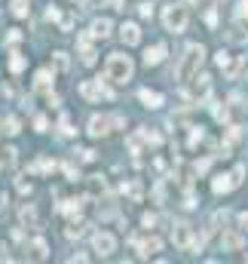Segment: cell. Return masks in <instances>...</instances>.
<instances>
[{"label":"cell","mask_w":248,"mask_h":264,"mask_svg":"<svg viewBox=\"0 0 248 264\" xmlns=\"http://www.w3.org/2000/svg\"><path fill=\"white\" fill-rule=\"evenodd\" d=\"M205 22L215 28V25H218V12H215V9H208V12H205Z\"/></svg>","instance_id":"d590c367"},{"label":"cell","mask_w":248,"mask_h":264,"mask_svg":"<svg viewBox=\"0 0 248 264\" xmlns=\"http://www.w3.org/2000/svg\"><path fill=\"white\" fill-rule=\"evenodd\" d=\"M108 3H111L114 9H126V6H123V0H108Z\"/></svg>","instance_id":"ee69618b"},{"label":"cell","mask_w":248,"mask_h":264,"mask_svg":"<svg viewBox=\"0 0 248 264\" xmlns=\"http://www.w3.org/2000/svg\"><path fill=\"white\" fill-rule=\"evenodd\" d=\"M3 154H6V166H12L15 163V148H6Z\"/></svg>","instance_id":"60d3db41"},{"label":"cell","mask_w":248,"mask_h":264,"mask_svg":"<svg viewBox=\"0 0 248 264\" xmlns=\"http://www.w3.org/2000/svg\"><path fill=\"white\" fill-rule=\"evenodd\" d=\"M138 98H141V104H144V108H159V104H163V95H159V92H150V89H141Z\"/></svg>","instance_id":"e0dca14e"},{"label":"cell","mask_w":248,"mask_h":264,"mask_svg":"<svg viewBox=\"0 0 248 264\" xmlns=\"http://www.w3.org/2000/svg\"><path fill=\"white\" fill-rule=\"evenodd\" d=\"M52 80H56V74H52L49 68H43V71H37V77H34V89L49 92V89H52Z\"/></svg>","instance_id":"5bb4252c"},{"label":"cell","mask_w":248,"mask_h":264,"mask_svg":"<svg viewBox=\"0 0 248 264\" xmlns=\"http://www.w3.org/2000/svg\"><path fill=\"white\" fill-rule=\"evenodd\" d=\"M205 240H208V234H205V231H199L196 237L190 240V246H187V249H190V252H202V249H205Z\"/></svg>","instance_id":"44dd1931"},{"label":"cell","mask_w":248,"mask_h":264,"mask_svg":"<svg viewBox=\"0 0 248 264\" xmlns=\"http://www.w3.org/2000/svg\"><path fill=\"white\" fill-rule=\"evenodd\" d=\"M25 255H28V261H46V258H49V243H46L43 237H34V240L25 246Z\"/></svg>","instance_id":"5b68a950"},{"label":"cell","mask_w":248,"mask_h":264,"mask_svg":"<svg viewBox=\"0 0 248 264\" xmlns=\"http://www.w3.org/2000/svg\"><path fill=\"white\" fill-rule=\"evenodd\" d=\"M239 224H242L245 231H248V212H242V215H239Z\"/></svg>","instance_id":"7bdbcfd3"},{"label":"cell","mask_w":248,"mask_h":264,"mask_svg":"<svg viewBox=\"0 0 248 264\" xmlns=\"http://www.w3.org/2000/svg\"><path fill=\"white\" fill-rule=\"evenodd\" d=\"M70 28H74V19H70V15H64V19H62V31H70Z\"/></svg>","instance_id":"b9f144b4"},{"label":"cell","mask_w":248,"mask_h":264,"mask_svg":"<svg viewBox=\"0 0 248 264\" xmlns=\"http://www.w3.org/2000/svg\"><path fill=\"white\" fill-rule=\"evenodd\" d=\"M236 15H239V22H248V0H239Z\"/></svg>","instance_id":"f546056e"},{"label":"cell","mask_w":248,"mask_h":264,"mask_svg":"<svg viewBox=\"0 0 248 264\" xmlns=\"http://www.w3.org/2000/svg\"><path fill=\"white\" fill-rule=\"evenodd\" d=\"M135 74V65L126 52H111L108 56V65H104V80L111 83H129Z\"/></svg>","instance_id":"6da1fadb"},{"label":"cell","mask_w":248,"mask_h":264,"mask_svg":"<svg viewBox=\"0 0 248 264\" xmlns=\"http://www.w3.org/2000/svg\"><path fill=\"white\" fill-rule=\"evenodd\" d=\"M19 218L25 227H34V231H40V218H37V209H34V203H25L19 209Z\"/></svg>","instance_id":"4fadbf2b"},{"label":"cell","mask_w":248,"mask_h":264,"mask_svg":"<svg viewBox=\"0 0 248 264\" xmlns=\"http://www.w3.org/2000/svg\"><path fill=\"white\" fill-rule=\"evenodd\" d=\"M92 246H95L98 255H114V252H117V237L108 234V231H101V234L92 237Z\"/></svg>","instance_id":"8992f818"},{"label":"cell","mask_w":248,"mask_h":264,"mask_svg":"<svg viewBox=\"0 0 248 264\" xmlns=\"http://www.w3.org/2000/svg\"><path fill=\"white\" fill-rule=\"evenodd\" d=\"M230 187H236L233 184V175H218V178L211 181V190H215V193H227Z\"/></svg>","instance_id":"ac0fdd59"},{"label":"cell","mask_w":248,"mask_h":264,"mask_svg":"<svg viewBox=\"0 0 248 264\" xmlns=\"http://www.w3.org/2000/svg\"><path fill=\"white\" fill-rule=\"evenodd\" d=\"M190 240H193V234H190V224L178 221V224L172 227V243L178 246V249H187V246H190Z\"/></svg>","instance_id":"30bf717a"},{"label":"cell","mask_w":248,"mask_h":264,"mask_svg":"<svg viewBox=\"0 0 248 264\" xmlns=\"http://www.w3.org/2000/svg\"><path fill=\"white\" fill-rule=\"evenodd\" d=\"M230 62H233V56H230V52H224V49H221V52H218V65H221L224 71H227V68H230Z\"/></svg>","instance_id":"4dcf8cb0"},{"label":"cell","mask_w":248,"mask_h":264,"mask_svg":"<svg viewBox=\"0 0 248 264\" xmlns=\"http://www.w3.org/2000/svg\"><path fill=\"white\" fill-rule=\"evenodd\" d=\"M25 65H28V62H25L22 52H12V59H9V71H12V74H22V71H25Z\"/></svg>","instance_id":"ffe728a7"},{"label":"cell","mask_w":248,"mask_h":264,"mask_svg":"<svg viewBox=\"0 0 248 264\" xmlns=\"http://www.w3.org/2000/svg\"><path fill=\"white\" fill-rule=\"evenodd\" d=\"M89 40H92V31H89V34H80V40H77L80 62H83V65H95V56H98V52H95V46H92Z\"/></svg>","instance_id":"ba28073f"},{"label":"cell","mask_w":248,"mask_h":264,"mask_svg":"<svg viewBox=\"0 0 248 264\" xmlns=\"http://www.w3.org/2000/svg\"><path fill=\"white\" fill-rule=\"evenodd\" d=\"M227 40H233V43H248V34H242V28L233 25V28L227 31Z\"/></svg>","instance_id":"603a6c76"},{"label":"cell","mask_w":248,"mask_h":264,"mask_svg":"<svg viewBox=\"0 0 248 264\" xmlns=\"http://www.w3.org/2000/svg\"><path fill=\"white\" fill-rule=\"evenodd\" d=\"M59 132H62V135H74V129H70V117H67V114H64L62 123H59Z\"/></svg>","instance_id":"f1b7e54d"},{"label":"cell","mask_w":248,"mask_h":264,"mask_svg":"<svg viewBox=\"0 0 248 264\" xmlns=\"http://www.w3.org/2000/svg\"><path fill=\"white\" fill-rule=\"evenodd\" d=\"M80 95H83V98H89V101H95V98H101V95H104V98H111L114 92L108 89V86H101V77H98V80H86V83L80 86Z\"/></svg>","instance_id":"277c9868"},{"label":"cell","mask_w":248,"mask_h":264,"mask_svg":"<svg viewBox=\"0 0 248 264\" xmlns=\"http://www.w3.org/2000/svg\"><path fill=\"white\" fill-rule=\"evenodd\" d=\"M46 126H49L46 117H37V120H34V129H37V132H46Z\"/></svg>","instance_id":"836d02e7"},{"label":"cell","mask_w":248,"mask_h":264,"mask_svg":"<svg viewBox=\"0 0 248 264\" xmlns=\"http://www.w3.org/2000/svg\"><path fill=\"white\" fill-rule=\"evenodd\" d=\"M52 169H56V163H49V160H40L31 166V172H52Z\"/></svg>","instance_id":"83f0119b"},{"label":"cell","mask_w":248,"mask_h":264,"mask_svg":"<svg viewBox=\"0 0 248 264\" xmlns=\"http://www.w3.org/2000/svg\"><path fill=\"white\" fill-rule=\"evenodd\" d=\"M138 12L144 15V19H150V15H153V6H150V3H141V6H138Z\"/></svg>","instance_id":"e575fe53"},{"label":"cell","mask_w":248,"mask_h":264,"mask_svg":"<svg viewBox=\"0 0 248 264\" xmlns=\"http://www.w3.org/2000/svg\"><path fill=\"white\" fill-rule=\"evenodd\" d=\"M187 22H190V12H187L184 3H172V6H166V12H163V25H166V31H172V34H184V31H187Z\"/></svg>","instance_id":"3957f363"},{"label":"cell","mask_w":248,"mask_h":264,"mask_svg":"<svg viewBox=\"0 0 248 264\" xmlns=\"http://www.w3.org/2000/svg\"><path fill=\"white\" fill-rule=\"evenodd\" d=\"M19 40H22L19 31H9V34H6V43H19Z\"/></svg>","instance_id":"ab89813d"},{"label":"cell","mask_w":248,"mask_h":264,"mask_svg":"<svg viewBox=\"0 0 248 264\" xmlns=\"http://www.w3.org/2000/svg\"><path fill=\"white\" fill-rule=\"evenodd\" d=\"M120 37H123V43H126V46H138V43H141V28H138L135 22H123Z\"/></svg>","instance_id":"8fae6325"},{"label":"cell","mask_w":248,"mask_h":264,"mask_svg":"<svg viewBox=\"0 0 248 264\" xmlns=\"http://www.w3.org/2000/svg\"><path fill=\"white\" fill-rule=\"evenodd\" d=\"M111 28H114L111 19H95L89 31H92V37H95V40H108V37H111Z\"/></svg>","instance_id":"9a60e30c"},{"label":"cell","mask_w":248,"mask_h":264,"mask_svg":"<svg viewBox=\"0 0 248 264\" xmlns=\"http://www.w3.org/2000/svg\"><path fill=\"white\" fill-rule=\"evenodd\" d=\"M6 206V197H3V193H0V209H3Z\"/></svg>","instance_id":"f6af8a7d"},{"label":"cell","mask_w":248,"mask_h":264,"mask_svg":"<svg viewBox=\"0 0 248 264\" xmlns=\"http://www.w3.org/2000/svg\"><path fill=\"white\" fill-rule=\"evenodd\" d=\"M141 221H144V227H153L156 224V215L153 212H144V218H141Z\"/></svg>","instance_id":"f35d334b"},{"label":"cell","mask_w":248,"mask_h":264,"mask_svg":"<svg viewBox=\"0 0 248 264\" xmlns=\"http://www.w3.org/2000/svg\"><path fill=\"white\" fill-rule=\"evenodd\" d=\"M12 15L25 19V15H28V0H12Z\"/></svg>","instance_id":"d4e9b609"},{"label":"cell","mask_w":248,"mask_h":264,"mask_svg":"<svg viewBox=\"0 0 248 264\" xmlns=\"http://www.w3.org/2000/svg\"><path fill=\"white\" fill-rule=\"evenodd\" d=\"M166 59V46L163 43H159V46H153V49H147L144 52V65L150 68V65H159V62H163Z\"/></svg>","instance_id":"2e32d148"},{"label":"cell","mask_w":248,"mask_h":264,"mask_svg":"<svg viewBox=\"0 0 248 264\" xmlns=\"http://www.w3.org/2000/svg\"><path fill=\"white\" fill-rule=\"evenodd\" d=\"M15 187H19V193H25V197H28V193L34 190V187H31V181H25V178H19V181H15Z\"/></svg>","instance_id":"d6a6232c"},{"label":"cell","mask_w":248,"mask_h":264,"mask_svg":"<svg viewBox=\"0 0 248 264\" xmlns=\"http://www.w3.org/2000/svg\"><path fill=\"white\" fill-rule=\"evenodd\" d=\"M242 246H245V237H242L239 231H227V234L221 237V249H224V252H239Z\"/></svg>","instance_id":"7c38bea8"},{"label":"cell","mask_w":248,"mask_h":264,"mask_svg":"<svg viewBox=\"0 0 248 264\" xmlns=\"http://www.w3.org/2000/svg\"><path fill=\"white\" fill-rule=\"evenodd\" d=\"M74 154L80 157V160H83V163H92V160H95V151H89V148H77Z\"/></svg>","instance_id":"4316f807"},{"label":"cell","mask_w":248,"mask_h":264,"mask_svg":"<svg viewBox=\"0 0 248 264\" xmlns=\"http://www.w3.org/2000/svg\"><path fill=\"white\" fill-rule=\"evenodd\" d=\"M138 138H141V142H147L150 148H159V142H163V138H159L156 132H150V129H141V132H138Z\"/></svg>","instance_id":"7402d4cb"},{"label":"cell","mask_w":248,"mask_h":264,"mask_svg":"<svg viewBox=\"0 0 248 264\" xmlns=\"http://www.w3.org/2000/svg\"><path fill=\"white\" fill-rule=\"evenodd\" d=\"M56 65L62 68V71H64V68H67V56H64V52H56Z\"/></svg>","instance_id":"8d00e7d4"},{"label":"cell","mask_w":248,"mask_h":264,"mask_svg":"<svg viewBox=\"0 0 248 264\" xmlns=\"http://www.w3.org/2000/svg\"><path fill=\"white\" fill-rule=\"evenodd\" d=\"M111 126H114V120H111V117L95 114V117L89 120V135H92V138H104V135H111Z\"/></svg>","instance_id":"9c48e42d"},{"label":"cell","mask_w":248,"mask_h":264,"mask_svg":"<svg viewBox=\"0 0 248 264\" xmlns=\"http://www.w3.org/2000/svg\"><path fill=\"white\" fill-rule=\"evenodd\" d=\"M64 172H67V178H70V181H77V178H80V172H77L74 166H70V163L64 166Z\"/></svg>","instance_id":"74e56055"},{"label":"cell","mask_w":248,"mask_h":264,"mask_svg":"<svg viewBox=\"0 0 248 264\" xmlns=\"http://www.w3.org/2000/svg\"><path fill=\"white\" fill-rule=\"evenodd\" d=\"M245 181V166H236L233 169V184H242Z\"/></svg>","instance_id":"1f68e13d"},{"label":"cell","mask_w":248,"mask_h":264,"mask_svg":"<svg viewBox=\"0 0 248 264\" xmlns=\"http://www.w3.org/2000/svg\"><path fill=\"white\" fill-rule=\"evenodd\" d=\"M202 59H205V46L202 43H190L184 49V56H181V65H178V80H193L199 74V68H202Z\"/></svg>","instance_id":"7a4b0ae2"},{"label":"cell","mask_w":248,"mask_h":264,"mask_svg":"<svg viewBox=\"0 0 248 264\" xmlns=\"http://www.w3.org/2000/svg\"><path fill=\"white\" fill-rule=\"evenodd\" d=\"M135 249H138V258H153L156 252H163V240L159 237H144V240L135 243Z\"/></svg>","instance_id":"52a82bcc"},{"label":"cell","mask_w":248,"mask_h":264,"mask_svg":"<svg viewBox=\"0 0 248 264\" xmlns=\"http://www.w3.org/2000/svg\"><path fill=\"white\" fill-rule=\"evenodd\" d=\"M123 193H126L129 200H135V203H138L141 197H144V190H141V184H138L135 178H132V181H126V184H123Z\"/></svg>","instance_id":"d6986e66"},{"label":"cell","mask_w":248,"mask_h":264,"mask_svg":"<svg viewBox=\"0 0 248 264\" xmlns=\"http://www.w3.org/2000/svg\"><path fill=\"white\" fill-rule=\"evenodd\" d=\"M86 3H89V0H77V6H86Z\"/></svg>","instance_id":"bcb514c9"},{"label":"cell","mask_w":248,"mask_h":264,"mask_svg":"<svg viewBox=\"0 0 248 264\" xmlns=\"http://www.w3.org/2000/svg\"><path fill=\"white\" fill-rule=\"evenodd\" d=\"M3 132H6V135H19V120H15V117H6V120H3Z\"/></svg>","instance_id":"484cf974"},{"label":"cell","mask_w":248,"mask_h":264,"mask_svg":"<svg viewBox=\"0 0 248 264\" xmlns=\"http://www.w3.org/2000/svg\"><path fill=\"white\" fill-rule=\"evenodd\" d=\"M83 234H86V224H83V221H74V224H70L67 231H64L67 240H77V237H83Z\"/></svg>","instance_id":"cb8c5ba5"}]
</instances>
